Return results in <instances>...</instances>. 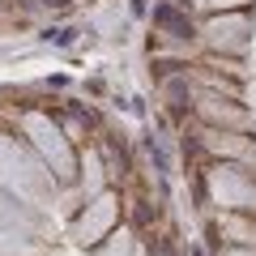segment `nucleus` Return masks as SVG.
I'll use <instances>...</instances> for the list:
<instances>
[{
	"label": "nucleus",
	"instance_id": "1",
	"mask_svg": "<svg viewBox=\"0 0 256 256\" xmlns=\"http://www.w3.org/2000/svg\"><path fill=\"white\" fill-rule=\"evenodd\" d=\"M196 150H205L210 158H218V162H235V166H252L256 171V146L248 132H222V128H210L201 124V137L192 141Z\"/></svg>",
	"mask_w": 256,
	"mask_h": 256
},
{
	"label": "nucleus",
	"instance_id": "2",
	"mask_svg": "<svg viewBox=\"0 0 256 256\" xmlns=\"http://www.w3.org/2000/svg\"><path fill=\"white\" fill-rule=\"evenodd\" d=\"M196 116L210 128H222V132H248V124H252L248 107H239V98H222V94H201Z\"/></svg>",
	"mask_w": 256,
	"mask_h": 256
},
{
	"label": "nucleus",
	"instance_id": "3",
	"mask_svg": "<svg viewBox=\"0 0 256 256\" xmlns=\"http://www.w3.org/2000/svg\"><path fill=\"white\" fill-rule=\"evenodd\" d=\"M205 38L222 52H244L248 47V13H226V18L205 22Z\"/></svg>",
	"mask_w": 256,
	"mask_h": 256
},
{
	"label": "nucleus",
	"instance_id": "4",
	"mask_svg": "<svg viewBox=\"0 0 256 256\" xmlns=\"http://www.w3.org/2000/svg\"><path fill=\"white\" fill-rule=\"evenodd\" d=\"M111 214H116V210H111V192H107V196H98L94 205H86L82 222H77V244H82V248H98V244H102L98 235L107 230Z\"/></svg>",
	"mask_w": 256,
	"mask_h": 256
},
{
	"label": "nucleus",
	"instance_id": "5",
	"mask_svg": "<svg viewBox=\"0 0 256 256\" xmlns=\"http://www.w3.org/2000/svg\"><path fill=\"white\" fill-rule=\"evenodd\" d=\"M154 30L166 38H192L196 34V26H192V18L175 4V0H162V4H154Z\"/></svg>",
	"mask_w": 256,
	"mask_h": 256
},
{
	"label": "nucleus",
	"instance_id": "6",
	"mask_svg": "<svg viewBox=\"0 0 256 256\" xmlns=\"http://www.w3.org/2000/svg\"><path fill=\"white\" fill-rule=\"evenodd\" d=\"M162 94H166V102H171V111L180 116V111H192L196 102H192V86H188V73H180V77H166L162 82Z\"/></svg>",
	"mask_w": 256,
	"mask_h": 256
},
{
	"label": "nucleus",
	"instance_id": "7",
	"mask_svg": "<svg viewBox=\"0 0 256 256\" xmlns=\"http://www.w3.org/2000/svg\"><path fill=\"white\" fill-rule=\"evenodd\" d=\"M244 4H248V0H205V9H214V13H244Z\"/></svg>",
	"mask_w": 256,
	"mask_h": 256
},
{
	"label": "nucleus",
	"instance_id": "8",
	"mask_svg": "<svg viewBox=\"0 0 256 256\" xmlns=\"http://www.w3.org/2000/svg\"><path fill=\"white\" fill-rule=\"evenodd\" d=\"M73 34H77V30H68V26H60V30H47V43H56V47H68V43H73Z\"/></svg>",
	"mask_w": 256,
	"mask_h": 256
},
{
	"label": "nucleus",
	"instance_id": "9",
	"mask_svg": "<svg viewBox=\"0 0 256 256\" xmlns=\"http://www.w3.org/2000/svg\"><path fill=\"white\" fill-rule=\"evenodd\" d=\"M188 256H205V252H201V248H188Z\"/></svg>",
	"mask_w": 256,
	"mask_h": 256
}]
</instances>
